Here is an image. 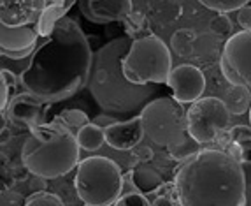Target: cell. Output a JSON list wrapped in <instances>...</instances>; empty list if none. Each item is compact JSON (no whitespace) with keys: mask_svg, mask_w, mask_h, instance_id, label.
I'll list each match as a JSON object with an SVG mask.
<instances>
[{"mask_svg":"<svg viewBox=\"0 0 251 206\" xmlns=\"http://www.w3.org/2000/svg\"><path fill=\"white\" fill-rule=\"evenodd\" d=\"M92 65L88 37L77 21L63 16L34 51L28 69L20 76V87L44 104L62 102L88 87Z\"/></svg>","mask_w":251,"mask_h":206,"instance_id":"6da1fadb","label":"cell"},{"mask_svg":"<svg viewBox=\"0 0 251 206\" xmlns=\"http://www.w3.org/2000/svg\"><path fill=\"white\" fill-rule=\"evenodd\" d=\"M181 206H244V171L223 150H202L174 178Z\"/></svg>","mask_w":251,"mask_h":206,"instance_id":"7a4b0ae2","label":"cell"},{"mask_svg":"<svg viewBox=\"0 0 251 206\" xmlns=\"http://www.w3.org/2000/svg\"><path fill=\"white\" fill-rule=\"evenodd\" d=\"M132 41L128 35L111 39L93 53L88 90L97 106L107 115H141L158 93V85H134L123 74V59L128 55Z\"/></svg>","mask_w":251,"mask_h":206,"instance_id":"3957f363","label":"cell"},{"mask_svg":"<svg viewBox=\"0 0 251 206\" xmlns=\"http://www.w3.org/2000/svg\"><path fill=\"white\" fill-rule=\"evenodd\" d=\"M79 143L58 118L32 129L21 147V162L41 180L60 178L79 166Z\"/></svg>","mask_w":251,"mask_h":206,"instance_id":"277c9868","label":"cell"},{"mask_svg":"<svg viewBox=\"0 0 251 206\" xmlns=\"http://www.w3.org/2000/svg\"><path fill=\"white\" fill-rule=\"evenodd\" d=\"M74 185L84 206L116 205L123 196L122 168L107 157H88L77 166Z\"/></svg>","mask_w":251,"mask_h":206,"instance_id":"5b68a950","label":"cell"},{"mask_svg":"<svg viewBox=\"0 0 251 206\" xmlns=\"http://www.w3.org/2000/svg\"><path fill=\"white\" fill-rule=\"evenodd\" d=\"M122 67L130 83L165 85L172 74L171 50L155 34L135 37Z\"/></svg>","mask_w":251,"mask_h":206,"instance_id":"8992f818","label":"cell"},{"mask_svg":"<svg viewBox=\"0 0 251 206\" xmlns=\"http://www.w3.org/2000/svg\"><path fill=\"white\" fill-rule=\"evenodd\" d=\"M183 104L174 97H158L141 113L144 134L158 147L171 148L188 138V118Z\"/></svg>","mask_w":251,"mask_h":206,"instance_id":"52a82bcc","label":"cell"},{"mask_svg":"<svg viewBox=\"0 0 251 206\" xmlns=\"http://www.w3.org/2000/svg\"><path fill=\"white\" fill-rule=\"evenodd\" d=\"M188 118V134L197 143H213L230 122V111L223 99L218 97H202L193 102L186 111Z\"/></svg>","mask_w":251,"mask_h":206,"instance_id":"ba28073f","label":"cell"},{"mask_svg":"<svg viewBox=\"0 0 251 206\" xmlns=\"http://www.w3.org/2000/svg\"><path fill=\"white\" fill-rule=\"evenodd\" d=\"M220 69L232 87L251 88V30H243L225 42Z\"/></svg>","mask_w":251,"mask_h":206,"instance_id":"9c48e42d","label":"cell"},{"mask_svg":"<svg viewBox=\"0 0 251 206\" xmlns=\"http://www.w3.org/2000/svg\"><path fill=\"white\" fill-rule=\"evenodd\" d=\"M37 25L32 27H11L0 25V55L11 60H23L34 55L39 41Z\"/></svg>","mask_w":251,"mask_h":206,"instance_id":"30bf717a","label":"cell"},{"mask_svg":"<svg viewBox=\"0 0 251 206\" xmlns=\"http://www.w3.org/2000/svg\"><path fill=\"white\" fill-rule=\"evenodd\" d=\"M46 106L34 95H30L26 92L16 93L11 97L7 110L2 113V122H5L7 118L13 125L20 127V129H28V132L35 127L44 123V113H46Z\"/></svg>","mask_w":251,"mask_h":206,"instance_id":"8fae6325","label":"cell"},{"mask_svg":"<svg viewBox=\"0 0 251 206\" xmlns=\"http://www.w3.org/2000/svg\"><path fill=\"white\" fill-rule=\"evenodd\" d=\"M169 87L172 90V97L181 104H193L202 99L205 90V78L202 71L195 65L183 63L172 69Z\"/></svg>","mask_w":251,"mask_h":206,"instance_id":"7c38bea8","label":"cell"},{"mask_svg":"<svg viewBox=\"0 0 251 206\" xmlns=\"http://www.w3.org/2000/svg\"><path fill=\"white\" fill-rule=\"evenodd\" d=\"M48 2L44 0H2L0 2V25L18 27L37 25Z\"/></svg>","mask_w":251,"mask_h":206,"instance_id":"4fadbf2b","label":"cell"},{"mask_svg":"<svg viewBox=\"0 0 251 206\" xmlns=\"http://www.w3.org/2000/svg\"><path fill=\"white\" fill-rule=\"evenodd\" d=\"M77 5L81 14L92 23L125 21L134 13V2L130 0H83Z\"/></svg>","mask_w":251,"mask_h":206,"instance_id":"5bb4252c","label":"cell"},{"mask_svg":"<svg viewBox=\"0 0 251 206\" xmlns=\"http://www.w3.org/2000/svg\"><path fill=\"white\" fill-rule=\"evenodd\" d=\"M105 132V143L114 150H134L143 141L144 127L141 115L132 117L123 122H116L104 129Z\"/></svg>","mask_w":251,"mask_h":206,"instance_id":"9a60e30c","label":"cell"},{"mask_svg":"<svg viewBox=\"0 0 251 206\" xmlns=\"http://www.w3.org/2000/svg\"><path fill=\"white\" fill-rule=\"evenodd\" d=\"M144 18L155 25H169L174 23L183 14V4L181 2H146L143 4Z\"/></svg>","mask_w":251,"mask_h":206,"instance_id":"2e32d148","label":"cell"},{"mask_svg":"<svg viewBox=\"0 0 251 206\" xmlns=\"http://www.w3.org/2000/svg\"><path fill=\"white\" fill-rule=\"evenodd\" d=\"M132 183H134L135 190L141 194H153L158 189L163 187V178L158 171L148 166H135L132 169Z\"/></svg>","mask_w":251,"mask_h":206,"instance_id":"e0dca14e","label":"cell"},{"mask_svg":"<svg viewBox=\"0 0 251 206\" xmlns=\"http://www.w3.org/2000/svg\"><path fill=\"white\" fill-rule=\"evenodd\" d=\"M75 138H77V143L79 148L86 151H95L105 143V132L102 127L95 125V123H88L84 125L83 129L75 132Z\"/></svg>","mask_w":251,"mask_h":206,"instance_id":"ac0fdd59","label":"cell"},{"mask_svg":"<svg viewBox=\"0 0 251 206\" xmlns=\"http://www.w3.org/2000/svg\"><path fill=\"white\" fill-rule=\"evenodd\" d=\"M195 42H197V34L192 29H179L176 30L171 37L172 51L179 57H192L195 51Z\"/></svg>","mask_w":251,"mask_h":206,"instance_id":"d6986e66","label":"cell"},{"mask_svg":"<svg viewBox=\"0 0 251 206\" xmlns=\"http://www.w3.org/2000/svg\"><path fill=\"white\" fill-rule=\"evenodd\" d=\"M250 88L246 87H232L228 92V101H225L228 111L234 115H243L244 111H250Z\"/></svg>","mask_w":251,"mask_h":206,"instance_id":"ffe728a7","label":"cell"},{"mask_svg":"<svg viewBox=\"0 0 251 206\" xmlns=\"http://www.w3.org/2000/svg\"><path fill=\"white\" fill-rule=\"evenodd\" d=\"M201 151H202L201 143H197L192 136H188L183 143L167 148V153L171 155V159H174L176 162H183V164L184 162H188V160H192L195 155H199Z\"/></svg>","mask_w":251,"mask_h":206,"instance_id":"44dd1931","label":"cell"},{"mask_svg":"<svg viewBox=\"0 0 251 206\" xmlns=\"http://www.w3.org/2000/svg\"><path fill=\"white\" fill-rule=\"evenodd\" d=\"M204 7L216 11L220 14L232 13V11H241L244 5H248L246 0H202L201 2Z\"/></svg>","mask_w":251,"mask_h":206,"instance_id":"7402d4cb","label":"cell"},{"mask_svg":"<svg viewBox=\"0 0 251 206\" xmlns=\"http://www.w3.org/2000/svg\"><path fill=\"white\" fill-rule=\"evenodd\" d=\"M56 118H58L65 127H69V129H77V131L90 123L86 113H83L81 110H65Z\"/></svg>","mask_w":251,"mask_h":206,"instance_id":"603a6c76","label":"cell"},{"mask_svg":"<svg viewBox=\"0 0 251 206\" xmlns=\"http://www.w3.org/2000/svg\"><path fill=\"white\" fill-rule=\"evenodd\" d=\"M25 206H65L62 199L56 194H51L42 190V192H34L26 198Z\"/></svg>","mask_w":251,"mask_h":206,"instance_id":"cb8c5ba5","label":"cell"},{"mask_svg":"<svg viewBox=\"0 0 251 206\" xmlns=\"http://www.w3.org/2000/svg\"><path fill=\"white\" fill-rule=\"evenodd\" d=\"M26 198L21 192L14 189H9L5 183H2V194H0V206H25Z\"/></svg>","mask_w":251,"mask_h":206,"instance_id":"d4e9b609","label":"cell"},{"mask_svg":"<svg viewBox=\"0 0 251 206\" xmlns=\"http://www.w3.org/2000/svg\"><path fill=\"white\" fill-rule=\"evenodd\" d=\"M228 139L237 145H251V127L250 125H235L228 131Z\"/></svg>","mask_w":251,"mask_h":206,"instance_id":"484cf974","label":"cell"},{"mask_svg":"<svg viewBox=\"0 0 251 206\" xmlns=\"http://www.w3.org/2000/svg\"><path fill=\"white\" fill-rule=\"evenodd\" d=\"M114 206H151L146 196L141 192H125Z\"/></svg>","mask_w":251,"mask_h":206,"instance_id":"4316f807","label":"cell"},{"mask_svg":"<svg viewBox=\"0 0 251 206\" xmlns=\"http://www.w3.org/2000/svg\"><path fill=\"white\" fill-rule=\"evenodd\" d=\"M209 27L216 35H226V34H230L232 21L228 20L226 14H218V16H214L213 20H211Z\"/></svg>","mask_w":251,"mask_h":206,"instance_id":"83f0119b","label":"cell"},{"mask_svg":"<svg viewBox=\"0 0 251 206\" xmlns=\"http://www.w3.org/2000/svg\"><path fill=\"white\" fill-rule=\"evenodd\" d=\"M244 171V206H251V160L241 162Z\"/></svg>","mask_w":251,"mask_h":206,"instance_id":"f1b7e54d","label":"cell"},{"mask_svg":"<svg viewBox=\"0 0 251 206\" xmlns=\"http://www.w3.org/2000/svg\"><path fill=\"white\" fill-rule=\"evenodd\" d=\"M153 157H155V151L151 150L150 147H137L132 150V159L135 162H139V164H148V162L153 160Z\"/></svg>","mask_w":251,"mask_h":206,"instance_id":"f546056e","label":"cell"},{"mask_svg":"<svg viewBox=\"0 0 251 206\" xmlns=\"http://www.w3.org/2000/svg\"><path fill=\"white\" fill-rule=\"evenodd\" d=\"M237 23L244 30H251V4L244 5L241 11H237Z\"/></svg>","mask_w":251,"mask_h":206,"instance_id":"4dcf8cb0","label":"cell"},{"mask_svg":"<svg viewBox=\"0 0 251 206\" xmlns=\"http://www.w3.org/2000/svg\"><path fill=\"white\" fill-rule=\"evenodd\" d=\"M116 122H118V120L113 117V115H107V113H104V115H100V117H97L92 123H95V125L102 127V129H107L109 125H113V123H116Z\"/></svg>","mask_w":251,"mask_h":206,"instance_id":"1f68e13d","label":"cell"},{"mask_svg":"<svg viewBox=\"0 0 251 206\" xmlns=\"http://www.w3.org/2000/svg\"><path fill=\"white\" fill-rule=\"evenodd\" d=\"M153 206H174V205H172V201L169 198H163V196H160V198L155 199Z\"/></svg>","mask_w":251,"mask_h":206,"instance_id":"d6a6232c","label":"cell"},{"mask_svg":"<svg viewBox=\"0 0 251 206\" xmlns=\"http://www.w3.org/2000/svg\"><path fill=\"white\" fill-rule=\"evenodd\" d=\"M9 136H11V131H9L7 127L2 125V145H5L9 141Z\"/></svg>","mask_w":251,"mask_h":206,"instance_id":"836d02e7","label":"cell"},{"mask_svg":"<svg viewBox=\"0 0 251 206\" xmlns=\"http://www.w3.org/2000/svg\"><path fill=\"white\" fill-rule=\"evenodd\" d=\"M250 125H251V108H250Z\"/></svg>","mask_w":251,"mask_h":206,"instance_id":"e575fe53","label":"cell"}]
</instances>
